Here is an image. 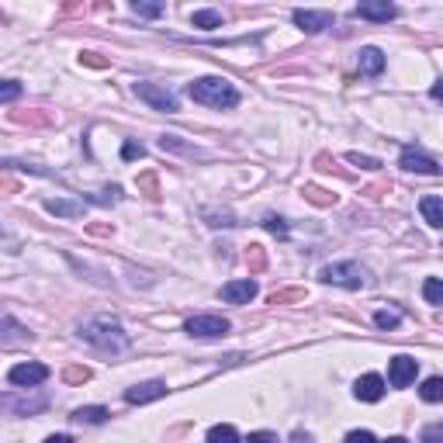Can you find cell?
<instances>
[{
  "instance_id": "40",
  "label": "cell",
  "mask_w": 443,
  "mask_h": 443,
  "mask_svg": "<svg viewBox=\"0 0 443 443\" xmlns=\"http://www.w3.org/2000/svg\"><path fill=\"white\" fill-rule=\"evenodd\" d=\"M46 443H73V437H66V433H53Z\"/></svg>"
},
{
  "instance_id": "9",
  "label": "cell",
  "mask_w": 443,
  "mask_h": 443,
  "mask_svg": "<svg viewBox=\"0 0 443 443\" xmlns=\"http://www.w3.org/2000/svg\"><path fill=\"white\" fill-rule=\"evenodd\" d=\"M333 14L329 11H294V25L301 28V31H309V35H319V31H326V28H333Z\"/></svg>"
},
{
  "instance_id": "21",
  "label": "cell",
  "mask_w": 443,
  "mask_h": 443,
  "mask_svg": "<svg viewBox=\"0 0 443 443\" xmlns=\"http://www.w3.org/2000/svg\"><path fill=\"white\" fill-rule=\"evenodd\" d=\"M205 222H208L211 229H229V225H235V215H233V211L205 208Z\"/></svg>"
},
{
  "instance_id": "42",
  "label": "cell",
  "mask_w": 443,
  "mask_h": 443,
  "mask_svg": "<svg viewBox=\"0 0 443 443\" xmlns=\"http://www.w3.org/2000/svg\"><path fill=\"white\" fill-rule=\"evenodd\" d=\"M433 101H440V105H443V83H437V87H433Z\"/></svg>"
},
{
  "instance_id": "39",
  "label": "cell",
  "mask_w": 443,
  "mask_h": 443,
  "mask_svg": "<svg viewBox=\"0 0 443 443\" xmlns=\"http://www.w3.org/2000/svg\"><path fill=\"white\" fill-rule=\"evenodd\" d=\"M291 443H315V437L305 433V429H294V433H291Z\"/></svg>"
},
{
  "instance_id": "16",
  "label": "cell",
  "mask_w": 443,
  "mask_h": 443,
  "mask_svg": "<svg viewBox=\"0 0 443 443\" xmlns=\"http://www.w3.org/2000/svg\"><path fill=\"white\" fill-rule=\"evenodd\" d=\"M46 211H53V215H63V218H77V215H83V205H80V201H63V198H49V201H46Z\"/></svg>"
},
{
  "instance_id": "8",
  "label": "cell",
  "mask_w": 443,
  "mask_h": 443,
  "mask_svg": "<svg viewBox=\"0 0 443 443\" xmlns=\"http://www.w3.org/2000/svg\"><path fill=\"white\" fill-rule=\"evenodd\" d=\"M353 14L364 18V21H381V25H388L391 18H398V7L388 4V0H370V4H357Z\"/></svg>"
},
{
  "instance_id": "6",
  "label": "cell",
  "mask_w": 443,
  "mask_h": 443,
  "mask_svg": "<svg viewBox=\"0 0 443 443\" xmlns=\"http://www.w3.org/2000/svg\"><path fill=\"white\" fill-rule=\"evenodd\" d=\"M46 378H49V367L38 364V361H28V364H18L7 370V381L18 385V388H35V385H42Z\"/></svg>"
},
{
  "instance_id": "14",
  "label": "cell",
  "mask_w": 443,
  "mask_h": 443,
  "mask_svg": "<svg viewBox=\"0 0 443 443\" xmlns=\"http://www.w3.org/2000/svg\"><path fill=\"white\" fill-rule=\"evenodd\" d=\"M357 66H361L364 77H378V73L385 70V53L374 49V46H367V49H361V55H357Z\"/></svg>"
},
{
  "instance_id": "18",
  "label": "cell",
  "mask_w": 443,
  "mask_h": 443,
  "mask_svg": "<svg viewBox=\"0 0 443 443\" xmlns=\"http://www.w3.org/2000/svg\"><path fill=\"white\" fill-rule=\"evenodd\" d=\"M301 194H305V201H312V205H319V208L336 205V194H329V191H322V187H315V183H305Z\"/></svg>"
},
{
  "instance_id": "32",
  "label": "cell",
  "mask_w": 443,
  "mask_h": 443,
  "mask_svg": "<svg viewBox=\"0 0 443 443\" xmlns=\"http://www.w3.org/2000/svg\"><path fill=\"white\" fill-rule=\"evenodd\" d=\"M350 163L353 166H361V170H381V159H374V156H361V153H350Z\"/></svg>"
},
{
  "instance_id": "31",
  "label": "cell",
  "mask_w": 443,
  "mask_h": 443,
  "mask_svg": "<svg viewBox=\"0 0 443 443\" xmlns=\"http://www.w3.org/2000/svg\"><path fill=\"white\" fill-rule=\"evenodd\" d=\"M118 198H122V187H107V191H101V194H90L94 205H114Z\"/></svg>"
},
{
  "instance_id": "36",
  "label": "cell",
  "mask_w": 443,
  "mask_h": 443,
  "mask_svg": "<svg viewBox=\"0 0 443 443\" xmlns=\"http://www.w3.org/2000/svg\"><path fill=\"white\" fill-rule=\"evenodd\" d=\"M422 443H443V426H426L422 429Z\"/></svg>"
},
{
  "instance_id": "26",
  "label": "cell",
  "mask_w": 443,
  "mask_h": 443,
  "mask_svg": "<svg viewBox=\"0 0 443 443\" xmlns=\"http://www.w3.org/2000/svg\"><path fill=\"white\" fill-rule=\"evenodd\" d=\"M287 301H305V291L291 287V291H274L270 294V305H287Z\"/></svg>"
},
{
  "instance_id": "5",
  "label": "cell",
  "mask_w": 443,
  "mask_h": 443,
  "mask_svg": "<svg viewBox=\"0 0 443 443\" xmlns=\"http://www.w3.org/2000/svg\"><path fill=\"white\" fill-rule=\"evenodd\" d=\"M183 329H187V336H194V339H218V336H225L233 326L222 315H194V319H187Z\"/></svg>"
},
{
  "instance_id": "30",
  "label": "cell",
  "mask_w": 443,
  "mask_h": 443,
  "mask_svg": "<svg viewBox=\"0 0 443 443\" xmlns=\"http://www.w3.org/2000/svg\"><path fill=\"white\" fill-rule=\"evenodd\" d=\"M263 229L284 239V235H287V222H284V218H277V215H267V218H263Z\"/></svg>"
},
{
  "instance_id": "35",
  "label": "cell",
  "mask_w": 443,
  "mask_h": 443,
  "mask_svg": "<svg viewBox=\"0 0 443 443\" xmlns=\"http://www.w3.org/2000/svg\"><path fill=\"white\" fill-rule=\"evenodd\" d=\"M343 443H378V440H374V433H367V429H353V433H346Z\"/></svg>"
},
{
  "instance_id": "44",
  "label": "cell",
  "mask_w": 443,
  "mask_h": 443,
  "mask_svg": "<svg viewBox=\"0 0 443 443\" xmlns=\"http://www.w3.org/2000/svg\"><path fill=\"white\" fill-rule=\"evenodd\" d=\"M440 326H443V315H440Z\"/></svg>"
},
{
  "instance_id": "20",
  "label": "cell",
  "mask_w": 443,
  "mask_h": 443,
  "mask_svg": "<svg viewBox=\"0 0 443 443\" xmlns=\"http://www.w3.org/2000/svg\"><path fill=\"white\" fill-rule=\"evenodd\" d=\"M422 402H443V378H426L422 388H419Z\"/></svg>"
},
{
  "instance_id": "22",
  "label": "cell",
  "mask_w": 443,
  "mask_h": 443,
  "mask_svg": "<svg viewBox=\"0 0 443 443\" xmlns=\"http://www.w3.org/2000/svg\"><path fill=\"white\" fill-rule=\"evenodd\" d=\"M208 443H239V433H235V426L222 422V426H211L208 429Z\"/></svg>"
},
{
  "instance_id": "1",
  "label": "cell",
  "mask_w": 443,
  "mask_h": 443,
  "mask_svg": "<svg viewBox=\"0 0 443 443\" xmlns=\"http://www.w3.org/2000/svg\"><path fill=\"white\" fill-rule=\"evenodd\" d=\"M80 336L87 339L90 346L105 350V353H122V350L129 346V333H125L122 322L111 319V315H97V319H90V322L80 329Z\"/></svg>"
},
{
  "instance_id": "7",
  "label": "cell",
  "mask_w": 443,
  "mask_h": 443,
  "mask_svg": "<svg viewBox=\"0 0 443 443\" xmlns=\"http://www.w3.org/2000/svg\"><path fill=\"white\" fill-rule=\"evenodd\" d=\"M416 370H419L416 357H409V353H398V357H391V361H388V381H391V388H405V385H412V381H416Z\"/></svg>"
},
{
  "instance_id": "28",
  "label": "cell",
  "mask_w": 443,
  "mask_h": 443,
  "mask_svg": "<svg viewBox=\"0 0 443 443\" xmlns=\"http://www.w3.org/2000/svg\"><path fill=\"white\" fill-rule=\"evenodd\" d=\"M139 187L146 191V198H149V201H159V183H156V174H142V177H139Z\"/></svg>"
},
{
  "instance_id": "13",
  "label": "cell",
  "mask_w": 443,
  "mask_h": 443,
  "mask_svg": "<svg viewBox=\"0 0 443 443\" xmlns=\"http://www.w3.org/2000/svg\"><path fill=\"white\" fill-rule=\"evenodd\" d=\"M402 170H409V174H440V166H437V159L422 156V153H416V149H405L402 153Z\"/></svg>"
},
{
  "instance_id": "25",
  "label": "cell",
  "mask_w": 443,
  "mask_h": 443,
  "mask_svg": "<svg viewBox=\"0 0 443 443\" xmlns=\"http://www.w3.org/2000/svg\"><path fill=\"white\" fill-rule=\"evenodd\" d=\"M422 294H426V301H429V305H443V281H437V277H426Z\"/></svg>"
},
{
  "instance_id": "12",
  "label": "cell",
  "mask_w": 443,
  "mask_h": 443,
  "mask_svg": "<svg viewBox=\"0 0 443 443\" xmlns=\"http://www.w3.org/2000/svg\"><path fill=\"white\" fill-rule=\"evenodd\" d=\"M353 395H357L361 402H381V395H385V378H381V374H364V378H357Z\"/></svg>"
},
{
  "instance_id": "38",
  "label": "cell",
  "mask_w": 443,
  "mask_h": 443,
  "mask_svg": "<svg viewBox=\"0 0 443 443\" xmlns=\"http://www.w3.org/2000/svg\"><path fill=\"white\" fill-rule=\"evenodd\" d=\"M274 440H277L274 433H250L246 437V443H274Z\"/></svg>"
},
{
  "instance_id": "24",
  "label": "cell",
  "mask_w": 443,
  "mask_h": 443,
  "mask_svg": "<svg viewBox=\"0 0 443 443\" xmlns=\"http://www.w3.org/2000/svg\"><path fill=\"white\" fill-rule=\"evenodd\" d=\"M246 263H250V270H253V274H260L263 267H267V253H263L260 242H253V246L246 250Z\"/></svg>"
},
{
  "instance_id": "41",
  "label": "cell",
  "mask_w": 443,
  "mask_h": 443,
  "mask_svg": "<svg viewBox=\"0 0 443 443\" xmlns=\"http://www.w3.org/2000/svg\"><path fill=\"white\" fill-rule=\"evenodd\" d=\"M90 233L94 235H111V225H90Z\"/></svg>"
},
{
  "instance_id": "4",
  "label": "cell",
  "mask_w": 443,
  "mask_h": 443,
  "mask_svg": "<svg viewBox=\"0 0 443 443\" xmlns=\"http://www.w3.org/2000/svg\"><path fill=\"white\" fill-rule=\"evenodd\" d=\"M132 90H135V97H139V101H146V105L156 107V111H166V114L181 111V101H177L166 87H159V83H146V80H139Z\"/></svg>"
},
{
  "instance_id": "34",
  "label": "cell",
  "mask_w": 443,
  "mask_h": 443,
  "mask_svg": "<svg viewBox=\"0 0 443 443\" xmlns=\"http://www.w3.org/2000/svg\"><path fill=\"white\" fill-rule=\"evenodd\" d=\"M142 156H146L142 142H125V146H122V159H142Z\"/></svg>"
},
{
  "instance_id": "43",
  "label": "cell",
  "mask_w": 443,
  "mask_h": 443,
  "mask_svg": "<svg viewBox=\"0 0 443 443\" xmlns=\"http://www.w3.org/2000/svg\"><path fill=\"white\" fill-rule=\"evenodd\" d=\"M385 443H409L405 437H391V440H385Z\"/></svg>"
},
{
  "instance_id": "27",
  "label": "cell",
  "mask_w": 443,
  "mask_h": 443,
  "mask_svg": "<svg viewBox=\"0 0 443 443\" xmlns=\"http://www.w3.org/2000/svg\"><path fill=\"white\" fill-rule=\"evenodd\" d=\"M132 11H135V14H142V18H159L166 7H163V4H149V0H135V4H132Z\"/></svg>"
},
{
  "instance_id": "11",
  "label": "cell",
  "mask_w": 443,
  "mask_h": 443,
  "mask_svg": "<svg viewBox=\"0 0 443 443\" xmlns=\"http://www.w3.org/2000/svg\"><path fill=\"white\" fill-rule=\"evenodd\" d=\"M218 294H222V301H229V305H246V301L257 294V281H250V277H246V281H229Z\"/></svg>"
},
{
  "instance_id": "19",
  "label": "cell",
  "mask_w": 443,
  "mask_h": 443,
  "mask_svg": "<svg viewBox=\"0 0 443 443\" xmlns=\"http://www.w3.org/2000/svg\"><path fill=\"white\" fill-rule=\"evenodd\" d=\"M191 25L205 28V31H211V28H222V14H218V11H208V7H205V11H194V14H191Z\"/></svg>"
},
{
  "instance_id": "15",
  "label": "cell",
  "mask_w": 443,
  "mask_h": 443,
  "mask_svg": "<svg viewBox=\"0 0 443 443\" xmlns=\"http://www.w3.org/2000/svg\"><path fill=\"white\" fill-rule=\"evenodd\" d=\"M419 211H422V218H426L429 225H437V229L443 225V198H433V194L422 198V201H419Z\"/></svg>"
},
{
  "instance_id": "10",
  "label": "cell",
  "mask_w": 443,
  "mask_h": 443,
  "mask_svg": "<svg viewBox=\"0 0 443 443\" xmlns=\"http://www.w3.org/2000/svg\"><path fill=\"white\" fill-rule=\"evenodd\" d=\"M163 395H166V385H163V381H142V385H135V388L125 391V402H129V405H146V402L163 398Z\"/></svg>"
},
{
  "instance_id": "3",
  "label": "cell",
  "mask_w": 443,
  "mask_h": 443,
  "mask_svg": "<svg viewBox=\"0 0 443 443\" xmlns=\"http://www.w3.org/2000/svg\"><path fill=\"white\" fill-rule=\"evenodd\" d=\"M319 281H326V284H339V287H364V284H370V270L361 267V263H353V260L329 263V267L319 270Z\"/></svg>"
},
{
  "instance_id": "29",
  "label": "cell",
  "mask_w": 443,
  "mask_h": 443,
  "mask_svg": "<svg viewBox=\"0 0 443 443\" xmlns=\"http://www.w3.org/2000/svg\"><path fill=\"white\" fill-rule=\"evenodd\" d=\"M398 322H402V315H398V312H388V309L374 315V326H378V329H398Z\"/></svg>"
},
{
  "instance_id": "37",
  "label": "cell",
  "mask_w": 443,
  "mask_h": 443,
  "mask_svg": "<svg viewBox=\"0 0 443 443\" xmlns=\"http://www.w3.org/2000/svg\"><path fill=\"white\" fill-rule=\"evenodd\" d=\"M80 63H87V66H97V70H105V66H107V59H101L97 53H83V55H80Z\"/></svg>"
},
{
  "instance_id": "17",
  "label": "cell",
  "mask_w": 443,
  "mask_h": 443,
  "mask_svg": "<svg viewBox=\"0 0 443 443\" xmlns=\"http://www.w3.org/2000/svg\"><path fill=\"white\" fill-rule=\"evenodd\" d=\"M111 416L105 405H83V409H77L73 412V422H87V426H97V422H105V419Z\"/></svg>"
},
{
  "instance_id": "2",
  "label": "cell",
  "mask_w": 443,
  "mask_h": 443,
  "mask_svg": "<svg viewBox=\"0 0 443 443\" xmlns=\"http://www.w3.org/2000/svg\"><path fill=\"white\" fill-rule=\"evenodd\" d=\"M187 94L198 101V105L208 107H235L239 105V90L225 77H201L194 83H187Z\"/></svg>"
},
{
  "instance_id": "33",
  "label": "cell",
  "mask_w": 443,
  "mask_h": 443,
  "mask_svg": "<svg viewBox=\"0 0 443 443\" xmlns=\"http://www.w3.org/2000/svg\"><path fill=\"white\" fill-rule=\"evenodd\" d=\"M18 94H21V87H18V80H7V83L0 87V101H4V105H11V101H14Z\"/></svg>"
},
{
  "instance_id": "23",
  "label": "cell",
  "mask_w": 443,
  "mask_h": 443,
  "mask_svg": "<svg viewBox=\"0 0 443 443\" xmlns=\"http://www.w3.org/2000/svg\"><path fill=\"white\" fill-rule=\"evenodd\" d=\"M63 381H66V385H83V381H90V367L70 364L66 370H63Z\"/></svg>"
}]
</instances>
